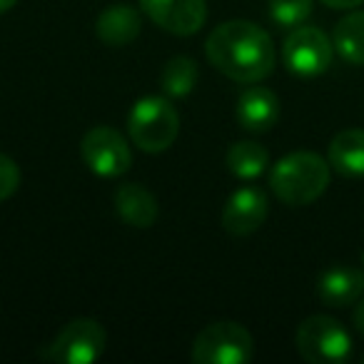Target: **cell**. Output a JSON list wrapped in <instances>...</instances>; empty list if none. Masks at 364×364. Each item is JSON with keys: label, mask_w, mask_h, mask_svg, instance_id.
Returning <instances> with one entry per match:
<instances>
[{"label": "cell", "mask_w": 364, "mask_h": 364, "mask_svg": "<svg viewBox=\"0 0 364 364\" xmlns=\"http://www.w3.org/2000/svg\"><path fill=\"white\" fill-rule=\"evenodd\" d=\"M208 60L237 82H259L274 70V46L267 31L250 21H228L205 43Z\"/></svg>", "instance_id": "obj_1"}, {"label": "cell", "mask_w": 364, "mask_h": 364, "mask_svg": "<svg viewBox=\"0 0 364 364\" xmlns=\"http://www.w3.org/2000/svg\"><path fill=\"white\" fill-rule=\"evenodd\" d=\"M329 185V165L317 152H292L269 172V188L284 205L302 208L319 198Z\"/></svg>", "instance_id": "obj_2"}, {"label": "cell", "mask_w": 364, "mask_h": 364, "mask_svg": "<svg viewBox=\"0 0 364 364\" xmlns=\"http://www.w3.org/2000/svg\"><path fill=\"white\" fill-rule=\"evenodd\" d=\"M127 130L142 152H165L180 132V115L167 97H142L132 105Z\"/></svg>", "instance_id": "obj_3"}, {"label": "cell", "mask_w": 364, "mask_h": 364, "mask_svg": "<svg viewBox=\"0 0 364 364\" xmlns=\"http://www.w3.org/2000/svg\"><path fill=\"white\" fill-rule=\"evenodd\" d=\"M252 357V334L237 322L208 324L193 342V362L198 364H247Z\"/></svg>", "instance_id": "obj_4"}, {"label": "cell", "mask_w": 364, "mask_h": 364, "mask_svg": "<svg viewBox=\"0 0 364 364\" xmlns=\"http://www.w3.org/2000/svg\"><path fill=\"white\" fill-rule=\"evenodd\" d=\"M297 349L312 364H339L352 354V339L337 319L327 314L307 317L297 327Z\"/></svg>", "instance_id": "obj_5"}, {"label": "cell", "mask_w": 364, "mask_h": 364, "mask_svg": "<svg viewBox=\"0 0 364 364\" xmlns=\"http://www.w3.org/2000/svg\"><path fill=\"white\" fill-rule=\"evenodd\" d=\"M105 329L95 319H73L58 332V337L41 352L43 359L65 364H90L105 349Z\"/></svg>", "instance_id": "obj_6"}, {"label": "cell", "mask_w": 364, "mask_h": 364, "mask_svg": "<svg viewBox=\"0 0 364 364\" xmlns=\"http://www.w3.org/2000/svg\"><path fill=\"white\" fill-rule=\"evenodd\" d=\"M80 152L87 170L97 177H120L132 165V152L127 140L107 125L87 130L80 142Z\"/></svg>", "instance_id": "obj_7"}, {"label": "cell", "mask_w": 364, "mask_h": 364, "mask_svg": "<svg viewBox=\"0 0 364 364\" xmlns=\"http://www.w3.org/2000/svg\"><path fill=\"white\" fill-rule=\"evenodd\" d=\"M332 55H334V43L319 28L312 26L294 28L282 46L284 65L294 75H302V77L322 75L332 65Z\"/></svg>", "instance_id": "obj_8"}, {"label": "cell", "mask_w": 364, "mask_h": 364, "mask_svg": "<svg viewBox=\"0 0 364 364\" xmlns=\"http://www.w3.org/2000/svg\"><path fill=\"white\" fill-rule=\"evenodd\" d=\"M140 8L155 26L172 36H195L208 21V0H140Z\"/></svg>", "instance_id": "obj_9"}, {"label": "cell", "mask_w": 364, "mask_h": 364, "mask_svg": "<svg viewBox=\"0 0 364 364\" xmlns=\"http://www.w3.org/2000/svg\"><path fill=\"white\" fill-rule=\"evenodd\" d=\"M267 198L259 188H240L230 195L223 210V228L235 237H247L267 220Z\"/></svg>", "instance_id": "obj_10"}, {"label": "cell", "mask_w": 364, "mask_h": 364, "mask_svg": "<svg viewBox=\"0 0 364 364\" xmlns=\"http://www.w3.org/2000/svg\"><path fill=\"white\" fill-rule=\"evenodd\" d=\"M364 292V272L349 264H334L324 269L317 282V294L329 307H347L354 304Z\"/></svg>", "instance_id": "obj_11"}, {"label": "cell", "mask_w": 364, "mask_h": 364, "mask_svg": "<svg viewBox=\"0 0 364 364\" xmlns=\"http://www.w3.org/2000/svg\"><path fill=\"white\" fill-rule=\"evenodd\" d=\"M279 100L272 90L262 85H252L240 95L237 100V120L245 130L264 132L277 122Z\"/></svg>", "instance_id": "obj_12"}, {"label": "cell", "mask_w": 364, "mask_h": 364, "mask_svg": "<svg viewBox=\"0 0 364 364\" xmlns=\"http://www.w3.org/2000/svg\"><path fill=\"white\" fill-rule=\"evenodd\" d=\"M115 210L130 228L147 230L157 220V200L150 190H145L137 182L120 185L115 193Z\"/></svg>", "instance_id": "obj_13"}, {"label": "cell", "mask_w": 364, "mask_h": 364, "mask_svg": "<svg viewBox=\"0 0 364 364\" xmlns=\"http://www.w3.org/2000/svg\"><path fill=\"white\" fill-rule=\"evenodd\" d=\"M140 13L132 6H112L97 18L95 23V33L105 46L120 48V46H130L137 36H140Z\"/></svg>", "instance_id": "obj_14"}, {"label": "cell", "mask_w": 364, "mask_h": 364, "mask_svg": "<svg viewBox=\"0 0 364 364\" xmlns=\"http://www.w3.org/2000/svg\"><path fill=\"white\" fill-rule=\"evenodd\" d=\"M329 165L347 177H364V130H342L329 142Z\"/></svg>", "instance_id": "obj_15"}, {"label": "cell", "mask_w": 364, "mask_h": 364, "mask_svg": "<svg viewBox=\"0 0 364 364\" xmlns=\"http://www.w3.org/2000/svg\"><path fill=\"white\" fill-rule=\"evenodd\" d=\"M334 50L352 65H364V11L349 13L334 26Z\"/></svg>", "instance_id": "obj_16"}, {"label": "cell", "mask_w": 364, "mask_h": 364, "mask_svg": "<svg viewBox=\"0 0 364 364\" xmlns=\"http://www.w3.org/2000/svg\"><path fill=\"white\" fill-rule=\"evenodd\" d=\"M269 165V152L257 142H235L228 150V170L240 180H255Z\"/></svg>", "instance_id": "obj_17"}, {"label": "cell", "mask_w": 364, "mask_h": 364, "mask_svg": "<svg viewBox=\"0 0 364 364\" xmlns=\"http://www.w3.org/2000/svg\"><path fill=\"white\" fill-rule=\"evenodd\" d=\"M198 65L195 60L185 55H177L162 68V75H160V87L167 97H185L195 90L198 85Z\"/></svg>", "instance_id": "obj_18"}, {"label": "cell", "mask_w": 364, "mask_h": 364, "mask_svg": "<svg viewBox=\"0 0 364 364\" xmlns=\"http://www.w3.org/2000/svg\"><path fill=\"white\" fill-rule=\"evenodd\" d=\"M312 16V0H269V18L284 31H294Z\"/></svg>", "instance_id": "obj_19"}, {"label": "cell", "mask_w": 364, "mask_h": 364, "mask_svg": "<svg viewBox=\"0 0 364 364\" xmlns=\"http://www.w3.org/2000/svg\"><path fill=\"white\" fill-rule=\"evenodd\" d=\"M18 188H21V167L16 165V160L0 152V203L11 200Z\"/></svg>", "instance_id": "obj_20"}, {"label": "cell", "mask_w": 364, "mask_h": 364, "mask_svg": "<svg viewBox=\"0 0 364 364\" xmlns=\"http://www.w3.org/2000/svg\"><path fill=\"white\" fill-rule=\"evenodd\" d=\"M324 6L329 8H337V11H349V8H357L362 6L364 0H322Z\"/></svg>", "instance_id": "obj_21"}, {"label": "cell", "mask_w": 364, "mask_h": 364, "mask_svg": "<svg viewBox=\"0 0 364 364\" xmlns=\"http://www.w3.org/2000/svg\"><path fill=\"white\" fill-rule=\"evenodd\" d=\"M352 322H354V327H357V332H359V334H364V302H359L357 307H354Z\"/></svg>", "instance_id": "obj_22"}, {"label": "cell", "mask_w": 364, "mask_h": 364, "mask_svg": "<svg viewBox=\"0 0 364 364\" xmlns=\"http://www.w3.org/2000/svg\"><path fill=\"white\" fill-rule=\"evenodd\" d=\"M18 0H0V13H6V11H11L13 6H16Z\"/></svg>", "instance_id": "obj_23"}, {"label": "cell", "mask_w": 364, "mask_h": 364, "mask_svg": "<svg viewBox=\"0 0 364 364\" xmlns=\"http://www.w3.org/2000/svg\"><path fill=\"white\" fill-rule=\"evenodd\" d=\"M362 362H364V357H362Z\"/></svg>", "instance_id": "obj_24"}]
</instances>
